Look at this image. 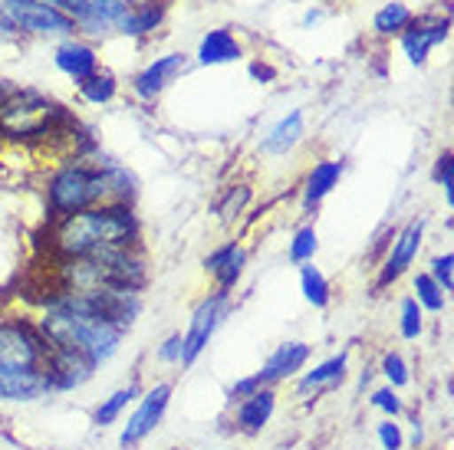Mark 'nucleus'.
Here are the masks:
<instances>
[{
	"mask_svg": "<svg viewBox=\"0 0 454 450\" xmlns=\"http://www.w3.org/2000/svg\"><path fill=\"white\" fill-rule=\"evenodd\" d=\"M36 329L53 349L80 352L96 369L113 359L129 332L106 313L92 290H59L57 296H50L36 319Z\"/></svg>",
	"mask_w": 454,
	"mask_h": 450,
	"instance_id": "nucleus-1",
	"label": "nucleus"
},
{
	"mask_svg": "<svg viewBox=\"0 0 454 450\" xmlns=\"http://www.w3.org/2000/svg\"><path fill=\"white\" fill-rule=\"evenodd\" d=\"M129 247H138V221L129 204H96L59 217L50 230V250L59 260H82Z\"/></svg>",
	"mask_w": 454,
	"mask_h": 450,
	"instance_id": "nucleus-2",
	"label": "nucleus"
},
{
	"mask_svg": "<svg viewBox=\"0 0 454 450\" xmlns=\"http://www.w3.org/2000/svg\"><path fill=\"white\" fill-rule=\"evenodd\" d=\"M53 345L30 319H0V375L7 372H50Z\"/></svg>",
	"mask_w": 454,
	"mask_h": 450,
	"instance_id": "nucleus-3",
	"label": "nucleus"
},
{
	"mask_svg": "<svg viewBox=\"0 0 454 450\" xmlns=\"http://www.w3.org/2000/svg\"><path fill=\"white\" fill-rule=\"evenodd\" d=\"M69 112H63V105L43 99L40 92L13 89L7 99L0 102V132L11 138H40L53 136Z\"/></svg>",
	"mask_w": 454,
	"mask_h": 450,
	"instance_id": "nucleus-4",
	"label": "nucleus"
},
{
	"mask_svg": "<svg viewBox=\"0 0 454 450\" xmlns=\"http://www.w3.org/2000/svg\"><path fill=\"white\" fill-rule=\"evenodd\" d=\"M4 20L11 34L67 36V40L76 34V20H69L67 13H59L43 0H4Z\"/></svg>",
	"mask_w": 454,
	"mask_h": 450,
	"instance_id": "nucleus-5",
	"label": "nucleus"
},
{
	"mask_svg": "<svg viewBox=\"0 0 454 450\" xmlns=\"http://www.w3.org/2000/svg\"><path fill=\"white\" fill-rule=\"evenodd\" d=\"M224 306H227V293L215 290L205 303L194 309L192 329H188V336H182L184 338V345H182V365H184V369H188V365H194V359L205 352L207 338L215 336L217 322H221V315H224Z\"/></svg>",
	"mask_w": 454,
	"mask_h": 450,
	"instance_id": "nucleus-6",
	"label": "nucleus"
},
{
	"mask_svg": "<svg viewBox=\"0 0 454 450\" xmlns=\"http://www.w3.org/2000/svg\"><path fill=\"white\" fill-rule=\"evenodd\" d=\"M168 398H171V384H155V388H148V392L142 394L138 407L132 411V417H129V424L122 428L119 444H122V447H136V444H142L152 431L159 428L161 415H165V407H168Z\"/></svg>",
	"mask_w": 454,
	"mask_h": 450,
	"instance_id": "nucleus-7",
	"label": "nucleus"
},
{
	"mask_svg": "<svg viewBox=\"0 0 454 450\" xmlns=\"http://www.w3.org/2000/svg\"><path fill=\"white\" fill-rule=\"evenodd\" d=\"M448 27H451L448 17H411L409 30L398 36L405 57H409L415 66H421L434 46L448 40Z\"/></svg>",
	"mask_w": 454,
	"mask_h": 450,
	"instance_id": "nucleus-8",
	"label": "nucleus"
},
{
	"mask_svg": "<svg viewBox=\"0 0 454 450\" xmlns=\"http://www.w3.org/2000/svg\"><path fill=\"white\" fill-rule=\"evenodd\" d=\"M421 237H425V217L411 221L402 234H395V240H392V253L386 257L382 273H379V286L395 283L398 276L415 263V257H419V250H421Z\"/></svg>",
	"mask_w": 454,
	"mask_h": 450,
	"instance_id": "nucleus-9",
	"label": "nucleus"
},
{
	"mask_svg": "<svg viewBox=\"0 0 454 450\" xmlns=\"http://www.w3.org/2000/svg\"><path fill=\"white\" fill-rule=\"evenodd\" d=\"M92 372H96V365L86 355H80V352H50V384H53V392H73V388L90 382Z\"/></svg>",
	"mask_w": 454,
	"mask_h": 450,
	"instance_id": "nucleus-10",
	"label": "nucleus"
},
{
	"mask_svg": "<svg viewBox=\"0 0 454 450\" xmlns=\"http://www.w3.org/2000/svg\"><path fill=\"white\" fill-rule=\"evenodd\" d=\"M184 66H188L184 53H168V57L152 59V63H148V66L136 76L132 89H136L138 99H155L168 82H175V79L182 76Z\"/></svg>",
	"mask_w": 454,
	"mask_h": 450,
	"instance_id": "nucleus-11",
	"label": "nucleus"
},
{
	"mask_svg": "<svg viewBox=\"0 0 454 450\" xmlns=\"http://www.w3.org/2000/svg\"><path fill=\"white\" fill-rule=\"evenodd\" d=\"M307 359H309L307 342H286V345H280L270 359L263 361V369L257 372V378H261V384L286 382V378H294L296 372H303Z\"/></svg>",
	"mask_w": 454,
	"mask_h": 450,
	"instance_id": "nucleus-12",
	"label": "nucleus"
},
{
	"mask_svg": "<svg viewBox=\"0 0 454 450\" xmlns=\"http://www.w3.org/2000/svg\"><path fill=\"white\" fill-rule=\"evenodd\" d=\"M273 407H277V394H273L270 384H263V388H257L254 394H247V398L238 401L234 424H238V431H244V434H257V431L267 428V421L273 417Z\"/></svg>",
	"mask_w": 454,
	"mask_h": 450,
	"instance_id": "nucleus-13",
	"label": "nucleus"
},
{
	"mask_svg": "<svg viewBox=\"0 0 454 450\" xmlns=\"http://www.w3.org/2000/svg\"><path fill=\"white\" fill-rule=\"evenodd\" d=\"M53 63H57L59 73H67L69 79L82 82V79H90L92 73L99 69V53H96L90 43H82V40H76V36H69V40H63V43L57 46Z\"/></svg>",
	"mask_w": 454,
	"mask_h": 450,
	"instance_id": "nucleus-14",
	"label": "nucleus"
},
{
	"mask_svg": "<svg viewBox=\"0 0 454 450\" xmlns=\"http://www.w3.org/2000/svg\"><path fill=\"white\" fill-rule=\"evenodd\" d=\"M161 20H165V0H129V7L119 17L115 30L125 36H145L155 34Z\"/></svg>",
	"mask_w": 454,
	"mask_h": 450,
	"instance_id": "nucleus-15",
	"label": "nucleus"
},
{
	"mask_svg": "<svg viewBox=\"0 0 454 450\" xmlns=\"http://www.w3.org/2000/svg\"><path fill=\"white\" fill-rule=\"evenodd\" d=\"M244 263H247V253H244V247L240 244H224V247H217L211 257L205 260V270L215 276L217 290L221 293H231V286L240 280V273H244Z\"/></svg>",
	"mask_w": 454,
	"mask_h": 450,
	"instance_id": "nucleus-16",
	"label": "nucleus"
},
{
	"mask_svg": "<svg viewBox=\"0 0 454 450\" xmlns=\"http://www.w3.org/2000/svg\"><path fill=\"white\" fill-rule=\"evenodd\" d=\"M244 57L238 36L231 30H207L198 43V63L201 66H221V63H234Z\"/></svg>",
	"mask_w": 454,
	"mask_h": 450,
	"instance_id": "nucleus-17",
	"label": "nucleus"
},
{
	"mask_svg": "<svg viewBox=\"0 0 454 450\" xmlns=\"http://www.w3.org/2000/svg\"><path fill=\"white\" fill-rule=\"evenodd\" d=\"M346 361H349V352H340V355H333V359L319 361L313 372H307L300 378V394H319V392H330L336 384L346 378Z\"/></svg>",
	"mask_w": 454,
	"mask_h": 450,
	"instance_id": "nucleus-18",
	"label": "nucleus"
},
{
	"mask_svg": "<svg viewBox=\"0 0 454 450\" xmlns=\"http://www.w3.org/2000/svg\"><path fill=\"white\" fill-rule=\"evenodd\" d=\"M340 178H342V161H319V165H313V171L307 175V184H303V204L317 207L340 184Z\"/></svg>",
	"mask_w": 454,
	"mask_h": 450,
	"instance_id": "nucleus-19",
	"label": "nucleus"
},
{
	"mask_svg": "<svg viewBox=\"0 0 454 450\" xmlns=\"http://www.w3.org/2000/svg\"><path fill=\"white\" fill-rule=\"evenodd\" d=\"M300 138H303V115L290 112L286 119H280V122L267 132V138H263L261 148L263 151H270V155H286Z\"/></svg>",
	"mask_w": 454,
	"mask_h": 450,
	"instance_id": "nucleus-20",
	"label": "nucleus"
},
{
	"mask_svg": "<svg viewBox=\"0 0 454 450\" xmlns=\"http://www.w3.org/2000/svg\"><path fill=\"white\" fill-rule=\"evenodd\" d=\"M415 13L405 7V4H386L382 11L375 13V20H372V30L379 36H402L405 30H409V23Z\"/></svg>",
	"mask_w": 454,
	"mask_h": 450,
	"instance_id": "nucleus-21",
	"label": "nucleus"
},
{
	"mask_svg": "<svg viewBox=\"0 0 454 450\" xmlns=\"http://www.w3.org/2000/svg\"><path fill=\"white\" fill-rule=\"evenodd\" d=\"M300 290L307 296V303H313L317 309H326V306H330V296H333L330 280H326L313 263H303V267H300Z\"/></svg>",
	"mask_w": 454,
	"mask_h": 450,
	"instance_id": "nucleus-22",
	"label": "nucleus"
},
{
	"mask_svg": "<svg viewBox=\"0 0 454 450\" xmlns=\"http://www.w3.org/2000/svg\"><path fill=\"white\" fill-rule=\"evenodd\" d=\"M115 89H119V82L109 69H96L90 79H82L80 82V96L92 105H106V102L115 99Z\"/></svg>",
	"mask_w": 454,
	"mask_h": 450,
	"instance_id": "nucleus-23",
	"label": "nucleus"
},
{
	"mask_svg": "<svg viewBox=\"0 0 454 450\" xmlns=\"http://www.w3.org/2000/svg\"><path fill=\"white\" fill-rule=\"evenodd\" d=\"M136 398H138V384H129V388H119V392H113L103 405L96 407V424H99V428H106V424H115V417L122 415L125 407L132 405Z\"/></svg>",
	"mask_w": 454,
	"mask_h": 450,
	"instance_id": "nucleus-24",
	"label": "nucleus"
},
{
	"mask_svg": "<svg viewBox=\"0 0 454 450\" xmlns=\"http://www.w3.org/2000/svg\"><path fill=\"white\" fill-rule=\"evenodd\" d=\"M415 303L421 309H428V313H442L444 303H448V296L442 293V286L428 276V273H419L415 276Z\"/></svg>",
	"mask_w": 454,
	"mask_h": 450,
	"instance_id": "nucleus-25",
	"label": "nucleus"
},
{
	"mask_svg": "<svg viewBox=\"0 0 454 450\" xmlns=\"http://www.w3.org/2000/svg\"><path fill=\"white\" fill-rule=\"evenodd\" d=\"M319 250V240H317V227H300L294 234V240H290V260L294 263H313V257H317Z\"/></svg>",
	"mask_w": 454,
	"mask_h": 450,
	"instance_id": "nucleus-26",
	"label": "nucleus"
},
{
	"mask_svg": "<svg viewBox=\"0 0 454 450\" xmlns=\"http://www.w3.org/2000/svg\"><path fill=\"white\" fill-rule=\"evenodd\" d=\"M421 329H425V309L415 303V296H405L402 299V336L419 338Z\"/></svg>",
	"mask_w": 454,
	"mask_h": 450,
	"instance_id": "nucleus-27",
	"label": "nucleus"
},
{
	"mask_svg": "<svg viewBox=\"0 0 454 450\" xmlns=\"http://www.w3.org/2000/svg\"><path fill=\"white\" fill-rule=\"evenodd\" d=\"M250 201V188L247 184H238V188H231V191L224 194V201L217 204V214H221V221L224 224H231L234 217H240V211H244V204Z\"/></svg>",
	"mask_w": 454,
	"mask_h": 450,
	"instance_id": "nucleus-28",
	"label": "nucleus"
},
{
	"mask_svg": "<svg viewBox=\"0 0 454 450\" xmlns=\"http://www.w3.org/2000/svg\"><path fill=\"white\" fill-rule=\"evenodd\" d=\"M382 375L388 378V388H405L411 378L409 365H405V359L398 352H388L386 359H382Z\"/></svg>",
	"mask_w": 454,
	"mask_h": 450,
	"instance_id": "nucleus-29",
	"label": "nucleus"
},
{
	"mask_svg": "<svg viewBox=\"0 0 454 450\" xmlns=\"http://www.w3.org/2000/svg\"><path fill=\"white\" fill-rule=\"evenodd\" d=\"M451 267H454V253L448 250V253H442V257L432 260V270H428V276H432L438 286H442V293L448 296L454 290V276H451Z\"/></svg>",
	"mask_w": 454,
	"mask_h": 450,
	"instance_id": "nucleus-30",
	"label": "nucleus"
},
{
	"mask_svg": "<svg viewBox=\"0 0 454 450\" xmlns=\"http://www.w3.org/2000/svg\"><path fill=\"white\" fill-rule=\"evenodd\" d=\"M434 181L444 188V201L454 204V161H451V151H444L438 158V165H434Z\"/></svg>",
	"mask_w": 454,
	"mask_h": 450,
	"instance_id": "nucleus-31",
	"label": "nucleus"
},
{
	"mask_svg": "<svg viewBox=\"0 0 454 450\" xmlns=\"http://www.w3.org/2000/svg\"><path fill=\"white\" fill-rule=\"evenodd\" d=\"M372 407H379V411H386L392 421H395L402 411H405V405H402V398L395 394V388H379V392L372 394Z\"/></svg>",
	"mask_w": 454,
	"mask_h": 450,
	"instance_id": "nucleus-32",
	"label": "nucleus"
},
{
	"mask_svg": "<svg viewBox=\"0 0 454 450\" xmlns=\"http://www.w3.org/2000/svg\"><path fill=\"white\" fill-rule=\"evenodd\" d=\"M375 434H379V444H382V450H402V444H405V438H402V428H398L392 417H386V421L375 428Z\"/></svg>",
	"mask_w": 454,
	"mask_h": 450,
	"instance_id": "nucleus-33",
	"label": "nucleus"
},
{
	"mask_svg": "<svg viewBox=\"0 0 454 450\" xmlns=\"http://www.w3.org/2000/svg\"><path fill=\"white\" fill-rule=\"evenodd\" d=\"M43 4L57 7L59 13H67L69 20H76V23H80L86 13H90V0H43Z\"/></svg>",
	"mask_w": 454,
	"mask_h": 450,
	"instance_id": "nucleus-34",
	"label": "nucleus"
},
{
	"mask_svg": "<svg viewBox=\"0 0 454 450\" xmlns=\"http://www.w3.org/2000/svg\"><path fill=\"white\" fill-rule=\"evenodd\" d=\"M182 345L184 338L182 336H171L165 345L159 349V361H168V365H182Z\"/></svg>",
	"mask_w": 454,
	"mask_h": 450,
	"instance_id": "nucleus-35",
	"label": "nucleus"
},
{
	"mask_svg": "<svg viewBox=\"0 0 454 450\" xmlns=\"http://www.w3.org/2000/svg\"><path fill=\"white\" fill-rule=\"evenodd\" d=\"M257 388H263L261 378H257V375H250V378H244V382H238L234 388H231V401H240V398H247V394H254Z\"/></svg>",
	"mask_w": 454,
	"mask_h": 450,
	"instance_id": "nucleus-36",
	"label": "nucleus"
},
{
	"mask_svg": "<svg viewBox=\"0 0 454 450\" xmlns=\"http://www.w3.org/2000/svg\"><path fill=\"white\" fill-rule=\"evenodd\" d=\"M250 76H254V79H263V82H273V79H277V69L267 66V63H261V59H257V63H250Z\"/></svg>",
	"mask_w": 454,
	"mask_h": 450,
	"instance_id": "nucleus-37",
	"label": "nucleus"
},
{
	"mask_svg": "<svg viewBox=\"0 0 454 450\" xmlns=\"http://www.w3.org/2000/svg\"><path fill=\"white\" fill-rule=\"evenodd\" d=\"M171 450H182V447H171Z\"/></svg>",
	"mask_w": 454,
	"mask_h": 450,
	"instance_id": "nucleus-38",
	"label": "nucleus"
}]
</instances>
